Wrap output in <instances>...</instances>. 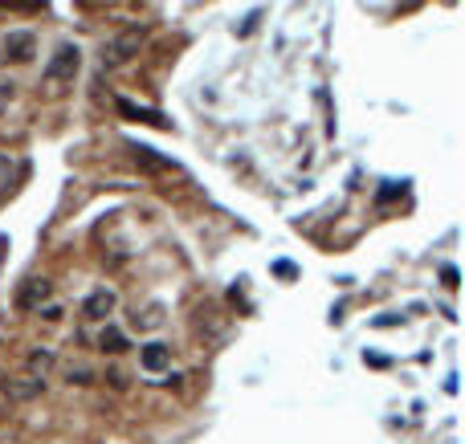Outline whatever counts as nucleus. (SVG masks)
<instances>
[{
	"label": "nucleus",
	"mask_w": 465,
	"mask_h": 444,
	"mask_svg": "<svg viewBox=\"0 0 465 444\" xmlns=\"http://www.w3.org/2000/svg\"><path fill=\"white\" fill-rule=\"evenodd\" d=\"M147 33H151V25H147V21H139V25H127L119 37H110V41H106V49H102V65H106V70L127 65V61L139 53L143 45H147Z\"/></svg>",
	"instance_id": "1"
},
{
	"label": "nucleus",
	"mask_w": 465,
	"mask_h": 444,
	"mask_svg": "<svg viewBox=\"0 0 465 444\" xmlns=\"http://www.w3.org/2000/svg\"><path fill=\"white\" fill-rule=\"evenodd\" d=\"M78 65H82L78 45H57V49H53V57H49V65H46V82H49V86L70 82V78L78 74Z\"/></svg>",
	"instance_id": "2"
},
{
	"label": "nucleus",
	"mask_w": 465,
	"mask_h": 444,
	"mask_svg": "<svg viewBox=\"0 0 465 444\" xmlns=\"http://www.w3.org/2000/svg\"><path fill=\"white\" fill-rule=\"evenodd\" d=\"M49 294H53V281H49V277H29V281H21V290H17V306H21V310H41V302H46Z\"/></svg>",
	"instance_id": "3"
},
{
	"label": "nucleus",
	"mask_w": 465,
	"mask_h": 444,
	"mask_svg": "<svg viewBox=\"0 0 465 444\" xmlns=\"http://www.w3.org/2000/svg\"><path fill=\"white\" fill-rule=\"evenodd\" d=\"M115 306H119V294H115L110 285H98V290H90V294H86L82 314H86V318H106Z\"/></svg>",
	"instance_id": "4"
},
{
	"label": "nucleus",
	"mask_w": 465,
	"mask_h": 444,
	"mask_svg": "<svg viewBox=\"0 0 465 444\" xmlns=\"http://www.w3.org/2000/svg\"><path fill=\"white\" fill-rule=\"evenodd\" d=\"M139 363H143V371L159 375V371H168V363H172V347H168V343H147L139 351Z\"/></svg>",
	"instance_id": "5"
},
{
	"label": "nucleus",
	"mask_w": 465,
	"mask_h": 444,
	"mask_svg": "<svg viewBox=\"0 0 465 444\" xmlns=\"http://www.w3.org/2000/svg\"><path fill=\"white\" fill-rule=\"evenodd\" d=\"M33 49H37V37L33 33H8L4 37V57H12V61H29L33 57Z\"/></svg>",
	"instance_id": "6"
},
{
	"label": "nucleus",
	"mask_w": 465,
	"mask_h": 444,
	"mask_svg": "<svg viewBox=\"0 0 465 444\" xmlns=\"http://www.w3.org/2000/svg\"><path fill=\"white\" fill-rule=\"evenodd\" d=\"M115 106H119V114H127V119H135V123H151V127H168V119H164L159 110H151V106H135V102H127V98H119Z\"/></svg>",
	"instance_id": "7"
},
{
	"label": "nucleus",
	"mask_w": 465,
	"mask_h": 444,
	"mask_svg": "<svg viewBox=\"0 0 465 444\" xmlns=\"http://www.w3.org/2000/svg\"><path fill=\"white\" fill-rule=\"evenodd\" d=\"M57 363V355L49 351V347H37V351H29V359H25V367H29V379H41L46 383V375H49V367Z\"/></svg>",
	"instance_id": "8"
},
{
	"label": "nucleus",
	"mask_w": 465,
	"mask_h": 444,
	"mask_svg": "<svg viewBox=\"0 0 465 444\" xmlns=\"http://www.w3.org/2000/svg\"><path fill=\"white\" fill-rule=\"evenodd\" d=\"M4 392H8V400H33V396H41V392H46V383L25 375V379H8V383H4Z\"/></svg>",
	"instance_id": "9"
},
{
	"label": "nucleus",
	"mask_w": 465,
	"mask_h": 444,
	"mask_svg": "<svg viewBox=\"0 0 465 444\" xmlns=\"http://www.w3.org/2000/svg\"><path fill=\"white\" fill-rule=\"evenodd\" d=\"M135 159H139L147 172H176V163H172V159H164V155H155L151 147H135Z\"/></svg>",
	"instance_id": "10"
},
{
	"label": "nucleus",
	"mask_w": 465,
	"mask_h": 444,
	"mask_svg": "<svg viewBox=\"0 0 465 444\" xmlns=\"http://www.w3.org/2000/svg\"><path fill=\"white\" fill-rule=\"evenodd\" d=\"M98 351H110V355H119V351H127V334H123L119 326H106V330L98 334Z\"/></svg>",
	"instance_id": "11"
},
{
	"label": "nucleus",
	"mask_w": 465,
	"mask_h": 444,
	"mask_svg": "<svg viewBox=\"0 0 465 444\" xmlns=\"http://www.w3.org/2000/svg\"><path fill=\"white\" fill-rule=\"evenodd\" d=\"M159 322H164V306L159 302H151L143 314H135V326H143V330H155Z\"/></svg>",
	"instance_id": "12"
},
{
	"label": "nucleus",
	"mask_w": 465,
	"mask_h": 444,
	"mask_svg": "<svg viewBox=\"0 0 465 444\" xmlns=\"http://www.w3.org/2000/svg\"><path fill=\"white\" fill-rule=\"evenodd\" d=\"M66 379H70V383H90L94 371H90V367H82V363H78V367L70 363V367H66Z\"/></svg>",
	"instance_id": "13"
},
{
	"label": "nucleus",
	"mask_w": 465,
	"mask_h": 444,
	"mask_svg": "<svg viewBox=\"0 0 465 444\" xmlns=\"http://www.w3.org/2000/svg\"><path fill=\"white\" fill-rule=\"evenodd\" d=\"M8 183H12V159H8V155H0V196L8 192Z\"/></svg>",
	"instance_id": "14"
},
{
	"label": "nucleus",
	"mask_w": 465,
	"mask_h": 444,
	"mask_svg": "<svg viewBox=\"0 0 465 444\" xmlns=\"http://www.w3.org/2000/svg\"><path fill=\"white\" fill-rule=\"evenodd\" d=\"M8 102H12V82L0 78V110H8Z\"/></svg>",
	"instance_id": "15"
},
{
	"label": "nucleus",
	"mask_w": 465,
	"mask_h": 444,
	"mask_svg": "<svg viewBox=\"0 0 465 444\" xmlns=\"http://www.w3.org/2000/svg\"><path fill=\"white\" fill-rule=\"evenodd\" d=\"M106 379H110V387H119V392L127 387V379H123V371H106Z\"/></svg>",
	"instance_id": "16"
},
{
	"label": "nucleus",
	"mask_w": 465,
	"mask_h": 444,
	"mask_svg": "<svg viewBox=\"0 0 465 444\" xmlns=\"http://www.w3.org/2000/svg\"><path fill=\"white\" fill-rule=\"evenodd\" d=\"M441 277H445V285H457V269H453V265L441 269Z\"/></svg>",
	"instance_id": "17"
},
{
	"label": "nucleus",
	"mask_w": 465,
	"mask_h": 444,
	"mask_svg": "<svg viewBox=\"0 0 465 444\" xmlns=\"http://www.w3.org/2000/svg\"><path fill=\"white\" fill-rule=\"evenodd\" d=\"M41 318H46V322H57V318H61V306H46V310H41Z\"/></svg>",
	"instance_id": "18"
}]
</instances>
